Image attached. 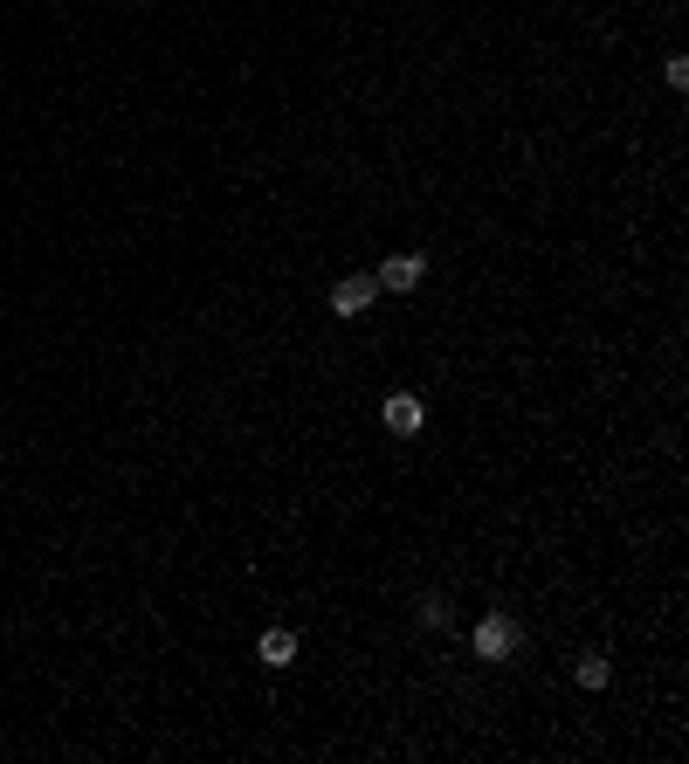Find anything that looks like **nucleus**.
Listing matches in <instances>:
<instances>
[{"mask_svg":"<svg viewBox=\"0 0 689 764\" xmlns=\"http://www.w3.org/2000/svg\"><path fill=\"white\" fill-rule=\"evenodd\" d=\"M510 647H517V627H510L503 613H490V620L476 627V654H483V661H510Z\"/></svg>","mask_w":689,"mask_h":764,"instance_id":"1","label":"nucleus"},{"mask_svg":"<svg viewBox=\"0 0 689 764\" xmlns=\"http://www.w3.org/2000/svg\"><path fill=\"white\" fill-rule=\"evenodd\" d=\"M373 296H379V276H345V283L331 290V310H338V317H359Z\"/></svg>","mask_w":689,"mask_h":764,"instance_id":"2","label":"nucleus"},{"mask_svg":"<svg viewBox=\"0 0 689 764\" xmlns=\"http://www.w3.org/2000/svg\"><path fill=\"white\" fill-rule=\"evenodd\" d=\"M421 276H428L421 255H393V262L379 269V290H421Z\"/></svg>","mask_w":689,"mask_h":764,"instance_id":"3","label":"nucleus"},{"mask_svg":"<svg viewBox=\"0 0 689 764\" xmlns=\"http://www.w3.org/2000/svg\"><path fill=\"white\" fill-rule=\"evenodd\" d=\"M421 420H428V407H421L414 393H400V400H386V427H393V434H421Z\"/></svg>","mask_w":689,"mask_h":764,"instance_id":"4","label":"nucleus"},{"mask_svg":"<svg viewBox=\"0 0 689 764\" xmlns=\"http://www.w3.org/2000/svg\"><path fill=\"white\" fill-rule=\"evenodd\" d=\"M255 654H262V668H290V661H297V634H283V627H269V634L255 641Z\"/></svg>","mask_w":689,"mask_h":764,"instance_id":"5","label":"nucleus"},{"mask_svg":"<svg viewBox=\"0 0 689 764\" xmlns=\"http://www.w3.org/2000/svg\"><path fill=\"white\" fill-rule=\"evenodd\" d=\"M572 682H579V689H607V661H600V654H579V661H572Z\"/></svg>","mask_w":689,"mask_h":764,"instance_id":"6","label":"nucleus"}]
</instances>
